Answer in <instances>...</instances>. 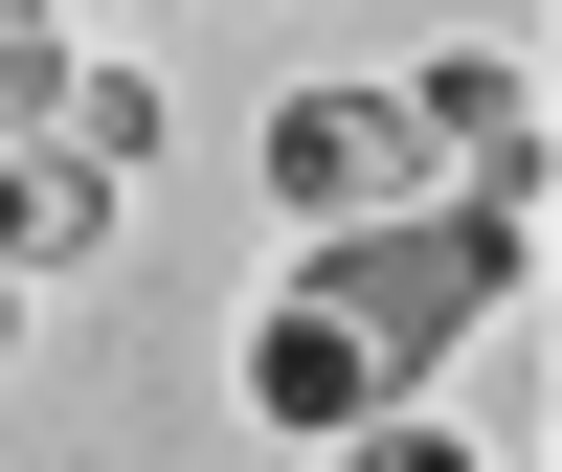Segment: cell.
I'll return each mask as SVG.
<instances>
[{
    "instance_id": "9c48e42d",
    "label": "cell",
    "mask_w": 562,
    "mask_h": 472,
    "mask_svg": "<svg viewBox=\"0 0 562 472\" xmlns=\"http://www.w3.org/2000/svg\"><path fill=\"white\" fill-rule=\"evenodd\" d=\"M0 338H23V270H0Z\"/></svg>"
},
{
    "instance_id": "7a4b0ae2",
    "label": "cell",
    "mask_w": 562,
    "mask_h": 472,
    "mask_svg": "<svg viewBox=\"0 0 562 472\" xmlns=\"http://www.w3.org/2000/svg\"><path fill=\"white\" fill-rule=\"evenodd\" d=\"M405 135H428V158H473V225H518L540 248V68H495V45H450L428 90H383Z\"/></svg>"
},
{
    "instance_id": "30bf717a",
    "label": "cell",
    "mask_w": 562,
    "mask_h": 472,
    "mask_svg": "<svg viewBox=\"0 0 562 472\" xmlns=\"http://www.w3.org/2000/svg\"><path fill=\"white\" fill-rule=\"evenodd\" d=\"M135 23H180V0H135Z\"/></svg>"
},
{
    "instance_id": "6da1fadb",
    "label": "cell",
    "mask_w": 562,
    "mask_h": 472,
    "mask_svg": "<svg viewBox=\"0 0 562 472\" xmlns=\"http://www.w3.org/2000/svg\"><path fill=\"white\" fill-rule=\"evenodd\" d=\"M495 293H518V225H473V203H360V225H315V270H293V315L360 383H428Z\"/></svg>"
},
{
    "instance_id": "ba28073f",
    "label": "cell",
    "mask_w": 562,
    "mask_h": 472,
    "mask_svg": "<svg viewBox=\"0 0 562 472\" xmlns=\"http://www.w3.org/2000/svg\"><path fill=\"white\" fill-rule=\"evenodd\" d=\"M338 472H473V450H450V428H405V405H383V428H338Z\"/></svg>"
},
{
    "instance_id": "277c9868",
    "label": "cell",
    "mask_w": 562,
    "mask_h": 472,
    "mask_svg": "<svg viewBox=\"0 0 562 472\" xmlns=\"http://www.w3.org/2000/svg\"><path fill=\"white\" fill-rule=\"evenodd\" d=\"M90 248H113V180H90L68 135H0V270L45 293V270H90Z\"/></svg>"
},
{
    "instance_id": "52a82bcc",
    "label": "cell",
    "mask_w": 562,
    "mask_h": 472,
    "mask_svg": "<svg viewBox=\"0 0 562 472\" xmlns=\"http://www.w3.org/2000/svg\"><path fill=\"white\" fill-rule=\"evenodd\" d=\"M0 135H68V45H45V23L0 45Z\"/></svg>"
},
{
    "instance_id": "8992f818",
    "label": "cell",
    "mask_w": 562,
    "mask_h": 472,
    "mask_svg": "<svg viewBox=\"0 0 562 472\" xmlns=\"http://www.w3.org/2000/svg\"><path fill=\"white\" fill-rule=\"evenodd\" d=\"M68 158H90V180L158 158V68H68Z\"/></svg>"
},
{
    "instance_id": "5b68a950",
    "label": "cell",
    "mask_w": 562,
    "mask_h": 472,
    "mask_svg": "<svg viewBox=\"0 0 562 472\" xmlns=\"http://www.w3.org/2000/svg\"><path fill=\"white\" fill-rule=\"evenodd\" d=\"M248 405H270V428H315V450H338V428H383V383H360V360H338V338H315V315H293V293H270V315H248Z\"/></svg>"
},
{
    "instance_id": "3957f363",
    "label": "cell",
    "mask_w": 562,
    "mask_h": 472,
    "mask_svg": "<svg viewBox=\"0 0 562 472\" xmlns=\"http://www.w3.org/2000/svg\"><path fill=\"white\" fill-rule=\"evenodd\" d=\"M405 158H428V135H405L383 90H293V113H270V203H293V225H360Z\"/></svg>"
}]
</instances>
